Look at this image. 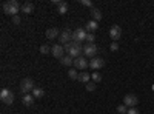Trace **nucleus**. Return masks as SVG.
I'll return each mask as SVG.
<instances>
[{"instance_id":"1","label":"nucleus","mask_w":154,"mask_h":114,"mask_svg":"<svg viewBox=\"0 0 154 114\" xmlns=\"http://www.w3.org/2000/svg\"><path fill=\"white\" fill-rule=\"evenodd\" d=\"M63 48H65V51L68 53V56H71L72 59L82 57V53H83L82 43H79V42H69L66 45H63Z\"/></svg>"},{"instance_id":"2","label":"nucleus","mask_w":154,"mask_h":114,"mask_svg":"<svg viewBox=\"0 0 154 114\" xmlns=\"http://www.w3.org/2000/svg\"><path fill=\"white\" fill-rule=\"evenodd\" d=\"M2 8H3L5 14L12 16V17L17 16V12H20V9H22V6H20V3L17 2V0H9V2H5L2 5Z\"/></svg>"},{"instance_id":"3","label":"nucleus","mask_w":154,"mask_h":114,"mask_svg":"<svg viewBox=\"0 0 154 114\" xmlns=\"http://www.w3.org/2000/svg\"><path fill=\"white\" fill-rule=\"evenodd\" d=\"M34 88H35V86H34V82H32V79H29V77H25V79L20 82V91H22L23 94H31Z\"/></svg>"},{"instance_id":"4","label":"nucleus","mask_w":154,"mask_h":114,"mask_svg":"<svg viewBox=\"0 0 154 114\" xmlns=\"http://www.w3.org/2000/svg\"><path fill=\"white\" fill-rule=\"evenodd\" d=\"M0 99H2V102L5 105H12V102H14V93L8 90V88H3L0 91Z\"/></svg>"},{"instance_id":"5","label":"nucleus","mask_w":154,"mask_h":114,"mask_svg":"<svg viewBox=\"0 0 154 114\" xmlns=\"http://www.w3.org/2000/svg\"><path fill=\"white\" fill-rule=\"evenodd\" d=\"M97 51H99V48L96 46V43H86V45H83V56H86V57L94 59Z\"/></svg>"},{"instance_id":"6","label":"nucleus","mask_w":154,"mask_h":114,"mask_svg":"<svg viewBox=\"0 0 154 114\" xmlns=\"http://www.w3.org/2000/svg\"><path fill=\"white\" fill-rule=\"evenodd\" d=\"M88 32L85 31V28H77L75 31H72V42H79L82 43L83 40H86Z\"/></svg>"},{"instance_id":"7","label":"nucleus","mask_w":154,"mask_h":114,"mask_svg":"<svg viewBox=\"0 0 154 114\" xmlns=\"http://www.w3.org/2000/svg\"><path fill=\"white\" fill-rule=\"evenodd\" d=\"M137 103H139V99L134 94H126L123 97V105H126L128 108H136Z\"/></svg>"},{"instance_id":"8","label":"nucleus","mask_w":154,"mask_h":114,"mask_svg":"<svg viewBox=\"0 0 154 114\" xmlns=\"http://www.w3.org/2000/svg\"><path fill=\"white\" fill-rule=\"evenodd\" d=\"M109 37L112 39V42L120 40V37H122V28L119 26V25H112V26H111V29H109Z\"/></svg>"},{"instance_id":"9","label":"nucleus","mask_w":154,"mask_h":114,"mask_svg":"<svg viewBox=\"0 0 154 114\" xmlns=\"http://www.w3.org/2000/svg\"><path fill=\"white\" fill-rule=\"evenodd\" d=\"M59 42L62 45H66L69 42H72V32L69 29H65V31H62L60 35H59Z\"/></svg>"},{"instance_id":"10","label":"nucleus","mask_w":154,"mask_h":114,"mask_svg":"<svg viewBox=\"0 0 154 114\" xmlns=\"http://www.w3.org/2000/svg\"><path fill=\"white\" fill-rule=\"evenodd\" d=\"M88 66H89V62H88L85 57L74 59V68H75V69H82V71H85Z\"/></svg>"},{"instance_id":"11","label":"nucleus","mask_w":154,"mask_h":114,"mask_svg":"<svg viewBox=\"0 0 154 114\" xmlns=\"http://www.w3.org/2000/svg\"><path fill=\"white\" fill-rule=\"evenodd\" d=\"M51 54L60 60L63 56H65V48H63V45H54L53 48H51Z\"/></svg>"},{"instance_id":"12","label":"nucleus","mask_w":154,"mask_h":114,"mask_svg":"<svg viewBox=\"0 0 154 114\" xmlns=\"http://www.w3.org/2000/svg\"><path fill=\"white\" fill-rule=\"evenodd\" d=\"M89 66H91L94 71H97V69L105 66V60L102 57H94V59H91V62H89Z\"/></svg>"},{"instance_id":"13","label":"nucleus","mask_w":154,"mask_h":114,"mask_svg":"<svg viewBox=\"0 0 154 114\" xmlns=\"http://www.w3.org/2000/svg\"><path fill=\"white\" fill-rule=\"evenodd\" d=\"M56 6H57V12H59V14H66V12H68V3L66 2H63V0H54V2H53Z\"/></svg>"},{"instance_id":"14","label":"nucleus","mask_w":154,"mask_h":114,"mask_svg":"<svg viewBox=\"0 0 154 114\" xmlns=\"http://www.w3.org/2000/svg\"><path fill=\"white\" fill-rule=\"evenodd\" d=\"M97 28H99V25H97L96 20H89V22L85 25V31H86V32H94Z\"/></svg>"},{"instance_id":"15","label":"nucleus","mask_w":154,"mask_h":114,"mask_svg":"<svg viewBox=\"0 0 154 114\" xmlns=\"http://www.w3.org/2000/svg\"><path fill=\"white\" fill-rule=\"evenodd\" d=\"M34 96L32 94H23V97H22V102H23V105L25 106H31L32 103H34Z\"/></svg>"},{"instance_id":"16","label":"nucleus","mask_w":154,"mask_h":114,"mask_svg":"<svg viewBox=\"0 0 154 114\" xmlns=\"http://www.w3.org/2000/svg\"><path fill=\"white\" fill-rule=\"evenodd\" d=\"M60 34H59V29L57 28H49V29H46V37L49 40H54V39H57Z\"/></svg>"},{"instance_id":"17","label":"nucleus","mask_w":154,"mask_h":114,"mask_svg":"<svg viewBox=\"0 0 154 114\" xmlns=\"http://www.w3.org/2000/svg\"><path fill=\"white\" fill-rule=\"evenodd\" d=\"M32 11H34V5L31 2H25L22 5V12H23V14H31Z\"/></svg>"},{"instance_id":"18","label":"nucleus","mask_w":154,"mask_h":114,"mask_svg":"<svg viewBox=\"0 0 154 114\" xmlns=\"http://www.w3.org/2000/svg\"><path fill=\"white\" fill-rule=\"evenodd\" d=\"M60 63H62L63 66H71V65H74V59L66 54V56H63V57L60 59Z\"/></svg>"},{"instance_id":"19","label":"nucleus","mask_w":154,"mask_h":114,"mask_svg":"<svg viewBox=\"0 0 154 114\" xmlns=\"http://www.w3.org/2000/svg\"><path fill=\"white\" fill-rule=\"evenodd\" d=\"M89 79H91V74H88V72H85V71L79 72V82H82V83H88Z\"/></svg>"},{"instance_id":"20","label":"nucleus","mask_w":154,"mask_h":114,"mask_svg":"<svg viewBox=\"0 0 154 114\" xmlns=\"http://www.w3.org/2000/svg\"><path fill=\"white\" fill-rule=\"evenodd\" d=\"M91 16H93V20H96V22H99V20H102V12H100V9H97V8H93L91 9Z\"/></svg>"},{"instance_id":"21","label":"nucleus","mask_w":154,"mask_h":114,"mask_svg":"<svg viewBox=\"0 0 154 114\" xmlns=\"http://www.w3.org/2000/svg\"><path fill=\"white\" fill-rule=\"evenodd\" d=\"M31 94H32L35 99H42V97L45 96V91L42 90V88H37V86H35L34 90H32V93H31Z\"/></svg>"},{"instance_id":"22","label":"nucleus","mask_w":154,"mask_h":114,"mask_svg":"<svg viewBox=\"0 0 154 114\" xmlns=\"http://www.w3.org/2000/svg\"><path fill=\"white\" fill-rule=\"evenodd\" d=\"M68 77H69L71 80H79V72H77L75 68H71V69L68 71Z\"/></svg>"},{"instance_id":"23","label":"nucleus","mask_w":154,"mask_h":114,"mask_svg":"<svg viewBox=\"0 0 154 114\" xmlns=\"http://www.w3.org/2000/svg\"><path fill=\"white\" fill-rule=\"evenodd\" d=\"M91 79H93V82L99 83V82H102V74H100L99 71H94V72L91 74Z\"/></svg>"},{"instance_id":"24","label":"nucleus","mask_w":154,"mask_h":114,"mask_svg":"<svg viewBox=\"0 0 154 114\" xmlns=\"http://www.w3.org/2000/svg\"><path fill=\"white\" fill-rule=\"evenodd\" d=\"M117 111H119L120 114H128V106H126V105H119V106H117Z\"/></svg>"},{"instance_id":"25","label":"nucleus","mask_w":154,"mask_h":114,"mask_svg":"<svg viewBox=\"0 0 154 114\" xmlns=\"http://www.w3.org/2000/svg\"><path fill=\"white\" fill-rule=\"evenodd\" d=\"M96 88H97V86H96V82H88V83H86V90H88V91H94Z\"/></svg>"},{"instance_id":"26","label":"nucleus","mask_w":154,"mask_h":114,"mask_svg":"<svg viewBox=\"0 0 154 114\" xmlns=\"http://www.w3.org/2000/svg\"><path fill=\"white\" fill-rule=\"evenodd\" d=\"M94 40H96L94 34H93V32H88V35H86V42H88V43H94Z\"/></svg>"},{"instance_id":"27","label":"nucleus","mask_w":154,"mask_h":114,"mask_svg":"<svg viewBox=\"0 0 154 114\" xmlns=\"http://www.w3.org/2000/svg\"><path fill=\"white\" fill-rule=\"evenodd\" d=\"M49 51H51V48H49L48 45H42V46H40V53H42V54H48Z\"/></svg>"},{"instance_id":"28","label":"nucleus","mask_w":154,"mask_h":114,"mask_svg":"<svg viewBox=\"0 0 154 114\" xmlns=\"http://www.w3.org/2000/svg\"><path fill=\"white\" fill-rule=\"evenodd\" d=\"M80 3H82L83 6H88V8H93V2H91V0H80Z\"/></svg>"},{"instance_id":"29","label":"nucleus","mask_w":154,"mask_h":114,"mask_svg":"<svg viewBox=\"0 0 154 114\" xmlns=\"http://www.w3.org/2000/svg\"><path fill=\"white\" fill-rule=\"evenodd\" d=\"M109 49H111L112 53H116V51L119 49V43H117V42H112V43H111V46H109Z\"/></svg>"},{"instance_id":"30","label":"nucleus","mask_w":154,"mask_h":114,"mask_svg":"<svg viewBox=\"0 0 154 114\" xmlns=\"http://www.w3.org/2000/svg\"><path fill=\"white\" fill-rule=\"evenodd\" d=\"M128 114H140L137 108H128Z\"/></svg>"},{"instance_id":"31","label":"nucleus","mask_w":154,"mask_h":114,"mask_svg":"<svg viewBox=\"0 0 154 114\" xmlns=\"http://www.w3.org/2000/svg\"><path fill=\"white\" fill-rule=\"evenodd\" d=\"M12 23L19 25V23H20V17H19V16H14V17H12Z\"/></svg>"}]
</instances>
